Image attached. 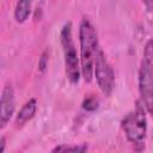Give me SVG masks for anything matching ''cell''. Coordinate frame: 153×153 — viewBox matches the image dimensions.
<instances>
[{"mask_svg": "<svg viewBox=\"0 0 153 153\" xmlns=\"http://www.w3.org/2000/svg\"><path fill=\"white\" fill-rule=\"evenodd\" d=\"M14 112V93L11 86H5L1 93L0 100V124L1 128L6 126V123L11 120Z\"/></svg>", "mask_w": 153, "mask_h": 153, "instance_id": "cell-6", "label": "cell"}, {"mask_svg": "<svg viewBox=\"0 0 153 153\" xmlns=\"http://www.w3.org/2000/svg\"><path fill=\"white\" fill-rule=\"evenodd\" d=\"M82 108L85 110H88V111L96 110L98 108V100H97V98L96 97H92V96L85 98L84 102H82Z\"/></svg>", "mask_w": 153, "mask_h": 153, "instance_id": "cell-9", "label": "cell"}, {"mask_svg": "<svg viewBox=\"0 0 153 153\" xmlns=\"http://www.w3.org/2000/svg\"><path fill=\"white\" fill-rule=\"evenodd\" d=\"M79 41H80V69L86 82L92 80L94 57L98 51V38L93 25L87 20L82 19L79 26Z\"/></svg>", "mask_w": 153, "mask_h": 153, "instance_id": "cell-1", "label": "cell"}, {"mask_svg": "<svg viewBox=\"0 0 153 153\" xmlns=\"http://www.w3.org/2000/svg\"><path fill=\"white\" fill-rule=\"evenodd\" d=\"M93 73L96 75L97 82L99 88L105 96H109L112 92L114 84H115V74L112 71V67L105 59L104 53L98 49L96 57H94V66H93Z\"/></svg>", "mask_w": 153, "mask_h": 153, "instance_id": "cell-4", "label": "cell"}, {"mask_svg": "<svg viewBox=\"0 0 153 153\" xmlns=\"http://www.w3.org/2000/svg\"><path fill=\"white\" fill-rule=\"evenodd\" d=\"M87 149V145L86 143H81V145H76L73 147H69L67 149V153H85Z\"/></svg>", "mask_w": 153, "mask_h": 153, "instance_id": "cell-11", "label": "cell"}, {"mask_svg": "<svg viewBox=\"0 0 153 153\" xmlns=\"http://www.w3.org/2000/svg\"><path fill=\"white\" fill-rule=\"evenodd\" d=\"M36 99H30L29 102H26L23 108L20 109V111L18 112L17 117H16V124L22 127L24 126L29 120H31L36 112Z\"/></svg>", "mask_w": 153, "mask_h": 153, "instance_id": "cell-7", "label": "cell"}, {"mask_svg": "<svg viewBox=\"0 0 153 153\" xmlns=\"http://www.w3.org/2000/svg\"><path fill=\"white\" fill-rule=\"evenodd\" d=\"M4 151H5V137L2 136L1 137V153H4Z\"/></svg>", "mask_w": 153, "mask_h": 153, "instance_id": "cell-14", "label": "cell"}, {"mask_svg": "<svg viewBox=\"0 0 153 153\" xmlns=\"http://www.w3.org/2000/svg\"><path fill=\"white\" fill-rule=\"evenodd\" d=\"M31 12V2L27 0H23L17 2L16 10H14V18L17 22L23 23L30 14Z\"/></svg>", "mask_w": 153, "mask_h": 153, "instance_id": "cell-8", "label": "cell"}, {"mask_svg": "<svg viewBox=\"0 0 153 153\" xmlns=\"http://www.w3.org/2000/svg\"><path fill=\"white\" fill-rule=\"evenodd\" d=\"M67 149H68V147H66L63 145H60V146H56L51 151V153H67Z\"/></svg>", "mask_w": 153, "mask_h": 153, "instance_id": "cell-13", "label": "cell"}, {"mask_svg": "<svg viewBox=\"0 0 153 153\" xmlns=\"http://www.w3.org/2000/svg\"><path fill=\"white\" fill-rule=\"evenodd\" d=\"M47 65H48V53H47V51H44V53L42 54L41 59H39L38 67H39V69H41L42 72H44V69H45Z\"/></svg>", "mask_w": 153, "mask_h": 153, "instance_id": "cell-12", "label": "cell"}, {"mask_svg": "<svg viewBox=\"0 0 153 153\" xmlns=\"http://www.w3.org/2000/svg\"><path fill=\"white\" fill-rule=\"evenodd\" d=\"M139 90L146 110L153 116V65L145 59L139 71Z\"/></svg>", "mask_w": 153, "mask_h": 153, "instance_id": "cell-5", "label": "cell"}, {"mask_svg": "<svg viewBox=\"0 0 153 153\" xmlns=\"http://www.w3.org/2000/svg\"><path fill=\"white\" fill-rule=\"evenodd\" d=\"M122 128L130 142L137 143L142 141L147 130V121L143 109L141 106H137L134 111L126 115L122 121Z\"/></svg>", "mask_w": 153, "mask_h": 153, "instance_id": "cell-3", "label": "cell"}, {"mask_svg": "<svg viewBox=\"0 0 153 153\" xmlns=\"http://www.w3.org/2000/svg\"><path fill=\"white\" fill-rule=\"evenodd\" d=\"M61 44L63 49L65 55V66H66V74L71 82L75 84L79 81L80 76V66H79V59L76 54V49L73 42L72 36V24L67 23L63 25L61 30Z\"/></svg>", "mask_w": 153, "mask_h": 153, "instance_id": "cell-2", "label": "cell"}, {"mask_svg": "<svg viewBox=\"0 0 153 153\" xmlns=\"http://www.w3.org/2000/svg\"><path fill=\"white\" fill-rule=\"evenodd\" d=\"M145 60L148 61H153V39L147 41L146 45H145Z\"/></svg>", "mask_w": 153, "mask_h": 153, "instance_id": "cell-10", "label": "cell"}]
</instances>
